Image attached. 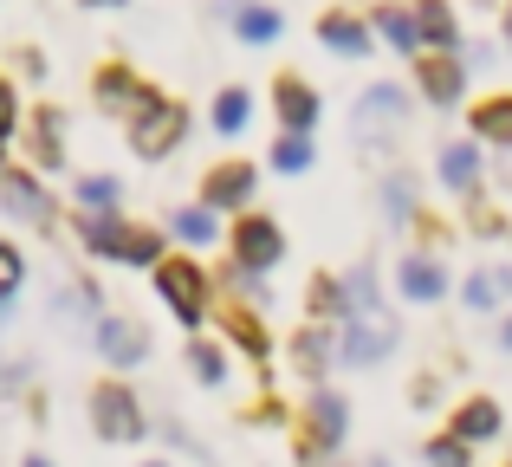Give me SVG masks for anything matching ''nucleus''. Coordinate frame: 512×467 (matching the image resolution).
<instances>
[{"label": "nucleus", "mask_w": 512, "mask_h": 467, "mask_svg": "<svg viewBox=\"0 0 512 467\" xmlns=\"http://www.w3.org/2000/svg\"><path fill=\"white\" fill-rule=\"evenodd\" d=\"M78 240L104 260H124V266H163V234L156 228H130L117 215H85L78 221Z\"/></svg>", "instance_id": "obj_1"}, {"label": "nucleus", "mask_w": 512, "mask_h": 467, "mask_svg": "<svg viewBox=\"0 0 512 467\" xmlns=\"http://www.w3.org/2000/svg\"><path fill=\"white\" fill-rule=\"evenodd\" d=\"M91 429H98L104 442H143L150 422H143V403L124 383H98V390H91Z\"/></svg>", "instance_id": "obj_2"}, {"label": "nucleus", "mask_w": 512, "mask_h": 467, "mask_svg": "<svg viewBox=\"0 0 512 467\" xmlns=\"http://www.w3.org/2000/svg\"><path fill=\"white\" fill-rule=\"evenodd\" d=\"M402 325L383 312V305H370V312H344V364H383L389 351H396Z\"/></svg>", "instance_id": "obj_3"}, {"label": "nucleus", "mask_w": 512, "mask_h": 467, "mask_svg": "<svg viewBox=\"0 0 512 467\" xmlns=\"http://www.w3.org/2000/svg\"><path fill=\"white\" fill-rule=\"evenodd\" d=\"M156 292H163V305L182 325H201V318H208V273H201L195 260H163L156 266Z\"/></svg>", "instance_id": "obj_4"}, {"label": "nucleus", "mask_w": 512, "mask_h": 467, "mask_svg": "<svg viewBox=\"0 0 512 467\" xmlns=\"http://www.w3.org/2000/svg\"><path fill=\"white\" fill-rule=\"evenodd\" d=\"M182 130H188V117H182V104H169V98H150L137 117H130V150L137 156H169L175 143H182Z\"/></svg>", "instance_id": "obj_5"}, {"label": "nucleus", "mask_w": 512, "mask_h": 467, "mask_svg": "<svg viewBox=\"0 0 512 467\" xmlns=\"http://www.w3.org/2000/svg\"><path fill=\"white\" fill-rule=\"evenodd\" d=\"M350 429V403L338 390H312V403H305V455H338Z\"/></svg>", "instance_id": "obj_6"}, {"label": "nucleus", "mask_w": 512, "mask_h": 467, "mask_svg": "<svg viewBox=\"0 0 512 467\" xmlns=\"http://www.w3.org/2000/svg\"><path fill=\"white\" fill-rule=\"evenodd\" d=\"M234 253H240V266H247V273H266V266H279V253H286V234H279V221L247 215L234 228Z\"/></svg>", "instance_id": "obj_7"}, {"label": "nucleus", "mask_w": 512, "mask_h": 467, "mask_svg": "<svg viewBox=\"0 0 512 467\" xmlns=\"http://www.w3.org/2000/svg\"><path fill=\"white\" fill-rule=\"evenodd\" d=\"M98 351H104V364L137 370L143 357H150V331H143L137 318H98Z\"/></svg>", "instance_id": "obj_8"}, {"label": "nucleus", "mask_w": 512, "mask_h": 467, "mask_svg": "<svg viewBox=\"0 0 512 467\" xmlns=\"http://www.w3.org/2000/svg\"><path fill=\"white\" fill-rule=\"evenodd\" d=\"M0 202H7V215L33 221V228H52V195L26 169H0Z\"/></svg>", "instance_id": "obj_9"}, {"label": "nucleus", "mask_w": 512, "mask_h": 467, "mask_svg": "<svg viewBox=\"0 0 512 467\" xmlns=\"http://www.w3.org/2000/svg\"><path fill=\"white\" fill-rule=\"evenodd\" d=\"M396 292L409 305H435L441 292H448V266H441L435 253H409V260L396 266Z\"/></svg>", "instance_id": "obj_10"}, {"label": "nucleus", "mask_w": 512, "mask_h": 467, "mask_svg": "<svg viewBox=\"0 0 512 467\" xmlns=\"http://www.w3.org/2000/svg\"><path fill=\"white\" fill-rule=\"evenodd\" d=\"M253 182H260V169H253V163L208 169V182H201V208H247L253 202Z\"/></svg>", "instance_id": "obj_11"}, {"label": "nucleus", "mask_w": 512, "mask_h": 467, "mask_svg": "<svg viewBox=\"0 0 512 467\" xmlns=\"http://www.w3.org/2000/svg\"><path fill=\"white\" fill-rule=\"evenodd\" d=\"M273 104H279L286 137H305V130L318 124V91L305 85V78H279V85H273Z\"/></svg>", "instance_id": "obj_12"}, {"label": "nucleus", "mask_w": 512, "mask_h": 467, "mask_svg": "<svg viewBox=\"0 0 512 467\" xmlns=\"http://www.w3.org/2000/svg\"><path fill=\"white\" fill-rule=\"evenodd\" d=\"M461 299H467V312H500L512 299V266H480V273H467Z\"/></svg>", "instance_id": "obj_13"}, {"label": "nucleus", "mask_w": 512, "mask_h": 467, "mask_svg": "<svg viewBox=\"0 0 512 467\" xmlns=\"http://www.w3.org/2000/svg\"><path fill=\"white\" fill-rule=\"evenodd\" d=\"M448 435L454 442H493V435H500V403H487V396H474V403H461L454 409V422H448Z\"/></svg>", "instance_id": "obj_14"}, {"label": "nucleus", "mask_w": 512, "mask_h": 467, "mask_svg": "<svg viewBox=\"0 0 512 467\" xmlns=\"http://www.w3.org/2000/svg\"><path fill=\"white\" fill-rule=\"evenodd\" d=\"M98 98H104V104H111V111H130V117H137V111H143V104H150V98H156V91H143V85H137V78H130V72H124V65H104V72H98Z\"/></svg>", "instance_id": "obj_15"}, {"label": "nucleus", "mask_w": 512, "mask_h": 467, "mask_svg": "<svg viewBox=\"0 0 512 467\" xmlns=\"http://www.w3.org/2000/svg\"><path fill=\"white\" fill-rule=\"evenodd\" d=\"M415 78H422V91H428L435 104H454V98H461V85H467V72H461V65L448 59V52H435V59H422V65H415Z\"/></svg>", "instance_id": "obj_16"}, {"label": "nucleus", "mask_w": 512, "mask_h": 467, "mask_svg": "<svg viewBox=\"0 0 512 467\" xmlns=\"http://www.w3.org/2000/svg\"><path fill=\"white\" fill-rule=\"evenodd\" d=\"M402 111H409V98H402L396 85H370V91L357 98V124H370V130L402 124Z\"/></svg>", "instance_id": "obj_17"}, {"label": "nucleus", "mask_w": 512, "mask_h": 467, "mask_svg": "<svg viewBox=\"0 0 512 467\" xmlns=\"http://www.w3.org/2000/svg\"><path fill=\"white\" fill-rule=\"evenodd\" d=\"M415 33H422V46H441V52H448L454 39H461V26H454L448 0H422V7H415Z\"/></svg>", "instance_id": "obj_18"}, {"label": "nucleus", "mask_w": 512, "mask_h": 467, "mask_svg": "<svg viewBox=\"0 0 512 467\" xmlns=\"http://www.w3.org/2000/svg\"><path fill=\"white\" fill-rule=\"evenodd\" d=\"M441 182H448L454 195H467L480 182V150L474 143H448V150H441Z\"/></svg>", "instance_id": "obj_19"}, {"label": "nucleus", "mask_w": 512, "mask_h": 467, "mask_svg": "<svg viewBox=\"0 0 512 467\" xmlns=\"http://www.w3.org/2000/svg\"><path fill=\"white\" fill-rule=\"evenodd\" d=\"M318 33H325V46H331V52H344V59H363V52H370V26L350 20V13H331Z\"/></svg>", "instance_id": "obj_20"}, {"label": "nucleus", "mask_w": 512, "mask_h": 467, "mask_svg": "<svg viewBox=\"0 0 512 467\" xmlns=\"http://www.w3.org/2000/svg\"><path fill=\"white\" fill-rule=\"evenodd\" d=\"M227 338H234V344H240L247 357H266V351H273V338H266V325H260V318L247 312V305H227Z\"/></svg>", "instance_id": "obj_21"}, {"label": "nucleus", "mask_w": 512, "mask_h": 467, "mask_svg": "<svg viewBox=\"0 0 512 467\" xmlns=\"http://www.w3.org/2000/svg\"><path fill=\"white\" fill-rule=\"evenodd\" d=\"M292 364H299V377H325V364H331V338L318 325H305L299 338H292Z\"/></svg>", "instance_id": "obj_22"}, {"label": "nucleus", "mask_w": 512, "mask_h": 467, "mask_svg": "<svg viewBox=\"0 0 512 467\" xmlns=\"http://www.w3.org/2000/svg\"><path fill=\"white\" fill-rule=\"evenodd\" d=\"M175 240H188V247H214L221 240V221H214V208H182V215H169Z\"/></svg>", "instance_id": "obj_23"}, {"label": "nucleus", "mask_w": 512, "mask_h": 467, "mask_svg": "<svg viewBox=\"0 0 512 467\" xmlns=\"http://www.w3.org/2000/svg\"><path fill=\"white\" fill-rule=\"evenodd\" d=\"M474 130H480L487 143H506V150H512V98L480 104V111H474Z\"/></svg>", "instance_id": "obj_24"}, {"label": "nucleus", "mask_w": 512, "mask_h": 467, "mask_svg": "<svg viewBox=\"0 0 512 467\" xmlns=\"http://www.w3.org/2000/svg\"><path fill=\"white\" fill-rule=\"evenodd\" d=\"M33 156H39V169H59V163H65V143H59V111H39V124H33Z\"/></svg>", "instance_id": "obj_25"}, {"label": "nucleus", "mask_w": 512, "mask_h": 467, "mask_svg": "<svg viewBox=\"0 0 512 467\" xmlns=\"http://www.w3.org/2000/svg\"><path fill=\"white\" fill-rule=\"evenodd\" d=\"M188 370L214 390V383H227V351H221V344H208V338H195V344H188Z\"/></svg>", "instance_id": "obj_26"}, {"label": "nucleus", "mask_w": 512, "mask_h": 467, "mask_svg": "<svg viewBox=\"0 0 512 467\" xmlns=\"http://www.w3.org/2000/svg\"><path fill=\"white\" fill-rule=\"evenodd\" d=\"M376 26H383V39L396 52H415L422 46V33H415V13H402V7H376Z\"/></svg>", "instance_id": "obj_27"}, {"label": "nucleus", "mask_w": 512, "mask_h": 467, "mask_svg": "<svg viewBox=\"0 0 512 467\" xmlns=\"http://www.w3.org/2000/svg\"><path fill=\"white\" fill-rule=\"evenodd\" d=\"M117 195H124V182H117V176H85V182H78V202H85V215H111Z\"/></svg>", "instance_id": "obj_28"}, {"label": "nucleus", "mask_w": 512, "mask_h": 467, "mask_svg": "<svg viewBox=\"0 0 512 467\" xmlns=\"http://www.w3.org/2000/svg\"><path fill=\"white\" fill-rule=\"evenodd\" d=\"M273 169L305 176V169H312V137H279V143H273Z\"/></svg>", "instance_id": "obj_29"}, {"label": "nucleus", "mask_w": 512, "mask_h": 467, "mask_svg": "<svg viewBox=\"0 0 512 467\" xmlns=\"http://www.w3.org/2000/svg\"><path fill=\"white\" fill-rule=\"evenodd\" d=\"M247 111H253L247 91H221V104H214V130H227V137H234V130H247Z\"/></svg>", "instance_id": "obj_30"}, {"label": "nucleus", "mask_w": 512, "mask_h": 467, "mask_svg": "<svg viewBox=\"0 0 512 467\" xmlns=\"http://www.w3.org/2000/svg\"><path fill=\"white\" fill-rule=\"evenodd\" d=\"M240 39H247V46L279 39V13H273V7H247V13H240Z\"/></svg>", "instance_id": "obj_31"}, {"label": "nucleus", "mask_w": 512, "mask_h": 467, "mask_svg": "<svg viewBox=\"0 0 512 467\" xmlns=\"http://www.w3.org/2000/svg\"><path fill=\"white\" fill-rule=\"evenodd\" d=\"M305 305H312L318 318H338V312H344V279H312V292H305Z\"/></svg>", "instance_id": "obj_32"}, {"label": "nucleus", "mask_w": 512, "mask_h": 467, "mask_svg": "<svg viewBox=\"0 0 512 467\" xmlns=\"http://www.w3.org/2000/svg\"><path fill=\"white\" fill-rule=\"evenodd\" d=\"M428 467H474V448L454 442V435H441V442H428Z\"/></svg>", "instance_id": "obj_33"}, {"label": "nucleus", "mask_w": 512, "mask_h": 467, "mask_svg": "<svg viewBox=\"0 0 512 467\" xmlns=\"http://www.w3.org/2000/svg\"><path fill=\"white\" fill-rule=\"evenodd\" d=\"M13 286H20V253H13L7 240H0V305L13 299Z\"/></svg>", "instance_id": "obj_34"}, {"label": "nucleus", "mask_w": 512, "mask_h": 467, "mask_svg": "<svg viewBox=\"0 0 512 467\" xmlns=\"http://www.w3.org/2000/svg\"><path fill=\"white\" fill-rule=\"evenodd\" d=\"M13 124H20V104H13V85L0 78V143L13 137Z\"/></svg>", "instance_id": "obj_35"}, {"label": "nucleus", "mask_w": 512, "mask_h": 467, "mask_svg": "<svg viewBox=\"0 0 512 467\" xmlns=\"http://www.w3.org/2000/svg\"><path fill=\"white\" fill-rule=\"evenodd\" d=\"M389 215L409 221V182H389Z\"/></svg>", "instance_id": "obj_36"}, {"label": "nucleus", "mask_w": 512, "mask_h": 467, "mask_svg": "<svg viewBox=\"0 0 512 467\" xmlns=\"http://www.w3.org/2000/svg\"><path fill=\"white\" fill-rule=\"evenodd\" d=\"M305 467H350V461H338V455H305Z\"/></svg>", "instance_id": "obj_37"}, {"label": "nucleus", "mask_w": 512, "mask_h": 467, "mask_svg": "<svg viewBox=\"0 0 512 467\" xmlns=\"http://www.w3.org/2000/svg\"><path fill=\"white\" fill-rule=\"evenodd\" d=\"M500 344H506V351H512V318H506V325H500Z\"/></svg>", "instance_id": "obj_38"}, {"label": "nucleus", "mask_w": 512, "mask_h": 467, "mask_svg": "<svg viewBox=\"0 0 512 467\" xmlns=\"http://www.w3.org/2000/svg\"><path fill=\"white\" fill-rule=\"evenodd\" d=\"M26 467H52V461H39V455H33V461H26Z\"/></svg>", "instance_id": "obj_39"}, {"label": "nucleus", "mask_w": 512, "mask_h": 467, "mask_svg": "<svg viewBox=\"0 0 512 467\" xmlns=\"http://www.w3.org/2000/svg\"><path fill=\"white\" fill-rule=\"evenodd\" d=\"M506 39H512V13H506Z\"/></svg>", "instance_id": "obj_40"}, {"label": "nucleus", "mask_w": 512, "mask_h": 467, "mask_svg": "<svg viewBox=\"0 0 512 467\" xmlns=\"http://www.w3.org/2000/svg\"><path fill=\"white\" fill-rule=\"evenodd\" d=\"M143 467H169V461H143Z\"/></svg>", "instance_id": "obj_41"}, {"label": "nucleus", "mask_w": 512, "mask_h": 467, "mask_svg": "<svg viewBox=\"0 0 512 467\" xmlns=\"http://www.w3.org/2000/svg\"><path fill=\"white\" fill-rule=\"evenodd\" d=\"M0 169H7V163H0Z\"/></svg>", "instance_id": "obj_42"}]
</instances>
